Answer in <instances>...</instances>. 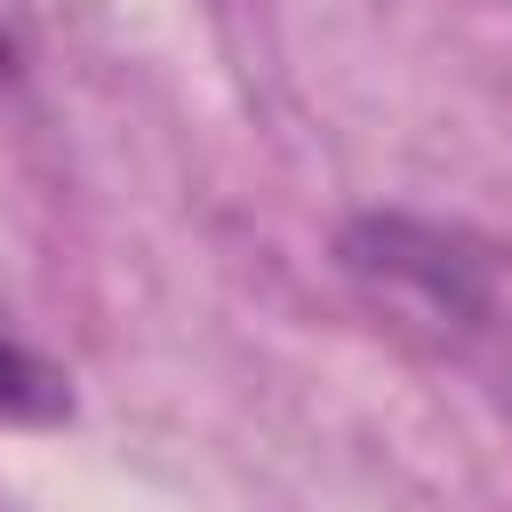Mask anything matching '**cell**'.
<instances>
[{
  "label": "cell",
  "mask_w": 512,
  "mask_h": 512,
  "mask_svg": "<svg viewBox=\"0 0 512 512\" xmlns=\"http://www.w3.org/2000/svg\"><path fill=\"white\" fill-rule=\"evenodd\" d=\"M336 264L368 312H384V328L512 408V248L480 240L472 224L368 208L336 232Z\"/></svg>",
  "instance_id": "1"
},
{
  "label": "cell",
  "mask_w": 512,
  "mask_h": 512,
  "mask_svg": "<svg viewBox=\"0 0 512 512\" xmlns=\"http://www.w3.org/2000/svg\"><path fill=\"white\" fill-rule=\"evenodd\" d=\"M64 416H72V376L40 344H24L0 312V424H64Z\"/></svg>",
  "instance_id": "2"
},
{
  "label": "cell",
  "mask_w": 512,
  "mask_h": 512,
  "mask_svg": "<svg viewBox=\"0 0 512 512\" xmlns=\"http://www.w3.org/2000/svg\"><path fill=\"white\" fill-rule=\"evenodd\" d=\"M8 88H24V32H16V16H8V0H0V96Z\"/></svg>",
  "instance_id": "3"
}]
</instances>
